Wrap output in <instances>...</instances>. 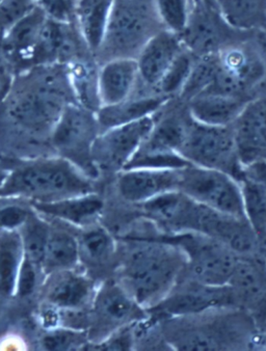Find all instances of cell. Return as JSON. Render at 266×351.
I'll list each match as a JSON object with an SVG mask.
<instances>
[{"instance_id": "cell-1", "label": "cell", "mask_w": 266, "mask_h": 351, "mask_svg": "<svg viewBox=\"0 0 266 351\" xmlns=\"http://www.w3.org/2000/svg\"><path fill=\"white\" fill-rule=\"evenodd\" d=\"M186 267V253L176 242L138 240L123 258L118 282L149 311L172 292Z\"/></svg>"}, {"instance_id": "cell-2", "label": "cell", "mask_w": 266, "mask_h": 351, "mask_svg": "<svg viewBox=\"0 0 266 351\" xmlns=\"http://www.w3.org/2000/svg\"><path fill=\"white\" fill-rule=\"evenodd\" d=\"M94 193L92 179L60 156L26 161L8 171L0 199L19 197L30 203H49Z\"/></svg>"}, {"instance_id": "cell-3", "label": "cell", "mask_w": 266, "mask_h": 351, "mask_svg": "<svg viewBox=\"0 0 266 351\" xmlns=\"http://www.w3.org/2000/svg\"><path fill=\"white\" fill-rule=\"evenodd\" d=\"M179 154L189 165L223 171L239 181L245 173L232 126H210L191 117Z\"/></svg>"}, {"instance_id": "cell-4", "label": "cell", "mask_w": 266, "mask_h": 351, "mask_svg": "<svg viewBox=\"0 0 266 351\" xmlns=\"http://www.w3.org/2000/svg\"><path fill=\"white\" fill-rule=\"evenodd\" d=\"M100 132L95 112L69 103L52 128L51 142L58 156L73 163L93 180L100 171L93 159V148Z\"/></svg>"}, {"instance_id": "cell-5", "label": "cell", "mask_w": 266, "mask_h": 351, "mask_svg": "<svg viewBox=\"0 0 266 351\" xmlns=\"http://www.w3.org/2000/svg\"><path fill=\"white\" fill-rule=\"evenodd\" d=\"M154 0H114L101 49L119 52L117 58L128 56L142 49L146 42L162 29Z\"/></svg>"}, {"instance_id": "cell-6", "label": "cell", "mask_w": 266, "mask_h": 351, "mask_svg": "<svg viewBox=\"0 0 266 351\" xmlns=\"http://www.w3.org/2000/svg\"><path fill=\"white\" fill-rule=\"evenodd\" d=\"M147 314L148 311L118 280H106L97 288L88 310V340L98 344L122 328L147 319Z\"/></svg>"}, {"instance_id": "cell-7", "label": "cell", "mask_w": 266, "mask_h": 351, "mask_svg": "<svg viewBox=\"0 0 266 351\" xmlns=\"http://www.w3.org/2000/svg\"><path fill=\"white\" fill-rule=\"evenodd\" d=\"M178 191L215 211L247 219L241 181L229 173L187 165L179 171Z\"/></svg>"}, {"instance_id": "cell-8", "label": "cell", "mask_w": 266, "mask_h": 351, "mask_svg": "<svg viewBox=\"0 0 266 351\" xmlns=\"http://www.w3.org/2000/svg\"><path fill=\"white\" fill-rule=\"evenodd\" d=\"M187 255L185 278L205 285L227 286L237 267L239 255L225 244L202 234L174 235Z\"/></svg>"}, {"instance_id": "cell-9", "label": "cell", "mask_w": 266, "mask_h": 351, "mask_svg": "<svg viewBox=\"0 0 266 351\" xmlns=\"http://www.w3.org/2000/svg\"><path fill=\"white\" fill-rule=\"evenodd\" d=\"M234 306L237 302L229 285H205L183 276L172 292L148 313L167 317H184Z\"/></svg>"}, {"instance_id": "cell-10", "label": "cell", "mask_w": 266, "mask_h": 351, "mask_svg": "<svg viewBox=\"0 0 266 351\" xmlns=\"http://www.w3.org/2000/svg\"><path fill=\"white\" fill-rule=\"evenodd\" d=\"M155 122L154 114L101 131L93 148V159L99 171H123L150 134Z\"/></svg>"}, {"instance_id": "cell-11", "label": "cell", "mask_w": 266, "mask_h": 351, "mask_svg": "<svg viewBox=\"0 0 266 351\" xmlns=\"http://www.w3.org/2000/svg\"><path fill=\"white\" fill-rule=\"evenodd\" d=\"M69 103L56 82H44L14 102L10 112L25 128L51 131Z\"/></svg>"}, {"instance_id": "cell-12", "label": "cell", "mask_w": 266, "mask_h": 351, "mask_svg": "<svg viewBox=\"0 0 266 351\" xmlns=\"http://www.w3.org/2000/svg\"><path fill=\"white\" fill-rule=\"evenodd\" d=\"M96 290L94 280L77 267L58 270L45 276L42 300L62 313L88 312Z\"/></svg>"}, {"instance_id": "cell-13", "label": "cell", "mask_w": 266, "mask_h": 351, "mask_svg": "<svg viewBox=\"0 0 266 351\" xmlns=\"http://www.w3.org/2000/svg\"><path fill=\"white\" fill-rule=\"evenodd\" d=\"M199 203L182 191H167L141 204L145 217L159 229L173 235L195 233Z\"/></svg>"}, {"instance_id": "cell-14", "label": "cell", "mask_w": 266, "mask_h": 351, "mask_svg": "<svg viewBox=\"0 0 266 351\" xmlns=\"http://www.w3.org/2000/svg\"><path fill=\"white\" fill-rule=\"evenodd\" d=\"M232 128L245 169L266 161V98L250 100Z\"/></svg>"}, {"instance_id": "cell-15", "label": "cell", "mask_w": 266, "mask_h": 351, "mask_svg": "<svg viewBox=\"0 0 266 351\" xmlns=\"http://www.w3.org/2000/svg\"><path fill=\"white\" fill-rule=\"evenodd\" d=\"M186 49L180 36L162 29L153 34L136 56L140 80L156 88L179 56Z\"/></svg>"}, {"instance_id": "cell-16", "label": "cell", "mask_w": 266, "mask_h": 351, "mask_svg": "<svg viewBox=\"0 0 266 351\" xmlns=\"http://www.w3.org/2000/svg\"><path fill=\"white\" fill-rule=\"evenodd\" d=\"M179 171L180 169H124L119 173V193L126 201L140 205L161 193L178 189Z\"/></svg>"}, {"instance_id": "cell-17", "label": "cell", "mask_w": 266, "mask_h": 351, "mask_svg": "<svg viewBox=\"0 0 266 351\" xmlns=\"http://www.w3.org/2000/svg\"><path fill=\"white\" fill-rule=\"evenodd\" d=\"M140 80L136 58H112L98 72L99 96L101 108L119 104L132 96Z\"/></svg>"}, {"instance_id": "cell-18", "label": "cell", "mask_w": 266, "mask_h": 351, "mask_svg": "<svg viewBox=\"0 0 266 351\" xmlns=\"http://www.w3.org/2000/svg\"><path fill=\"white\" fill-rule=\"evenodd\" d=\"M30 204L39 215L53 217L82 229L97 223L104 208V199L95 193L49 203Z\"/></svg>"}, {"instance_id": "cell-19", "label": "cell", "mask_w": 266, "mask_h": 351, "mask_svg": "<svg viewBox=\"0 0 266 351\" xmlns=\"http://www.w3.org/2000/svg\"><path fill=\"white\" fill-rule=\"evenodd\" d=\"M250 100L241 95L206 92L189 100L193 120L210 126H232Z\"/></svg>"}, {"instance_id": "cell-20", "label": "cell", "mask_w": 266, "mask_h": 351, "mask_svg": "<svg viewBox=\"0 0 266 351\" xmlns=\"http://www.w3.org/2000/svg\"><path fill=\"white\" fill-rule=\"evenodd\" d=\"M114 0H75L74 24L90 52L104 45Z\"/></svg>"}, {"instance_id": "cell-21", "label": "cell", "mask_w": 266, "mask_h": 351, "mask_svg": "<svg viewBox=\"0 0 266 351\" xmlns=\"http://www.w3.org/2000/svg\"><path fill=\"white\" fill-rule=\"evenodd\" d=\"M78 40L82 39L75 24L48 18L40 34L32 60L46 62L72 58L76 53Z\"/></svg>"}, {"instance_id": "cell-22", "label": "cell", "mask_w": 266, "mask_h": 351, "mask_svg": "<svg viewBox=\"0 0 266 351\" xmlns=\"http://www.w3.org/2000/svg\"><path fill=\"white\" fill-rule=\"evenodd\" d=\"M48 17L37 5L9 28L1 39L3 50L14 58L32 60Z\"/></svg>"}, {"instance_id": "cell-23", "label": "cell", "mask_w": 266, "mask_h": 351, "mask_svg": "<svg viewBox=\"0 0 266 351\" xmlns=\"http://www.w3.org/2000/svg\"><path fill=\"white\" fill-rule=\"evenodd\" d=\"M168 101L169 98L158 94L142 98L130 97L119 104L104 106L96 114L100 131L154 116Z\"/></svg>"}, {"instance_id": "cell-24", "label": "cell", "mask_w": 266, "mask_h": 351, "mask_svg": "<svg viewBox=\"0 0 266 351\" xmlns=\"http://www.w3.org/2000/svg\"><path fill=\"white\" fill-rule=\"evenodd\" d=\"M23 259L20 232L0 230V296H15L18 274Z\"/></svg>"}, {"instance_id": "cell-25", "label": "cell", "mask_w": 266, "mask_h": 351, "mask_svg": "<svg viewBox=\"0 0 266 351\" xmlns=\"http://www.w3.org/2000/svg\"><path fill=\"white\" fill-rule=\"evenodd\" d=\"M99 68L84 60L70 62L66 80L76 103L86 110L97 112L101 108L99 96Z\"/></svg>"}, {"instance_id": "cell-26", "label": "cell", "mask_w": 266, "mask_h": 351, "mask_svg": "<svg viewBox=\"0 0 266 351\" xmlns=\"http://www.w3.org/2000/svg\"><path fill=\"white\" fill-rule=\"evenodd\" d=\"M228 285L233 292L237 304H257L266 293L265 274L258 263L241 259L239 256L237 267Z\"/></svg>"}, {"instance_id": "cell-27", "label": "cell", "mask_w": 266, "mask_h": 351, "mask_svg": "<svg viewBox=\"0 0 266 351\" xmlns=\"http://www.w3.org/2000/svg\"><path fill=\"white\" fill-rule=\"evenodd\" d=\"M228 24L239 32L265 29L266 0H215Z\"/></svg>"}, {"instance_id": "cell-28", "label": "cell", "mask_w": 266, "mask_h": 351, "mask_svg": "<svg viewBox=\"0 0 266 351\" xmlns=\"http://www.w3.org/2000/svg\"><path fill=\"white\" fill-rule=\"evenodd\" d=\"M82 230L77 237L80 263L99 267L110 262L116 253V241L112 234L98 223Z\"/></svg>"}, {"instance_id": "cell-29", "label": "cell", "mask_w": 266, "mask_h": 351, "mask_svg": "<svg viewBox=\"0 0 266 351\" xmlns=\"http://www.w3.org/2000/svg\"><path fill=\"white\" fill-rule=\"evenodd\" d=\"M80 263L77 237L66 232L51 230L42 263L44 276L58 270L76 268Z\"/></svg>"}, {"instance_id": "cell-30", "label": "cell", "mask_w": 266, "mask_h": 351, "mask_svg": "<svg viewBox=\"0 0 266 351\" xmlns=\"http://www.w3.org/2000/svg\"><path fill=\"white\" fill-rule=\"evenodd\" d=\"M245 217L259 239V247H266V185L245 173L241 180Z\"/></svg>"}, {"instance_id": "cell-31", "label": "cell", "mask_w": 266, "mask_h": 351, "mask_svg": "<svg viewBox=\"0 0 266 351\" xmlns=\"http://www.w3.org/2000/svg\"><path fill=\"white\" fill-rule=\"evenodd\" d=\"M32 211L34 213H32L19 232L23 243L24 256L40 266L42 269V263L51 229L47 221L40 217L39 213H36L34 209Z\"/></svg>"}, {"instance_id": "cell-32", "label": "cell", "mask_w": 266, "mask_h": 351, "mask_svg": "<svg viewBox=\"0 0 266 351\" xmlns=\"http://www.w3.org/2000/svg\"><path fill=\"white\" fill-rule=\"evenodd\" d=\"M187 165L189 163L179 153L149 148L142 145L124 169H181Z\"/></svg>"}, {"instance_id": "cell-33", "label": "cell", "mask_w": 266, "mask_h": 351, "mask_svg": "<svg viewBox=\"0 0 266 351\" xmlns=\"http://www.w3.org/2000/svg\"><path fill=\"white\" fill-rule=\"evenodd\" d=\"M195 54L186 48L177 58L174 64L169 69L168 72L156 86L159 95L170 99L173 95L181 94L195 66Z\"/></svg>"}, {"instance_id": "cell-34", "label": "cell", "mask_w": 266, "mask_h": 351, "mask_svg": "<svg viewBox=\"0 0 266 351\" xmlns=\"http://www.w3.org/2000/svg\"><path fill=\"white\" fill-rule=\"evenodd\" d=\"M154 8L165 29L183 34L191 16V0H154Z\"/></svg>"}, {"instance_id": "cell-35", "label": "cell", "mask_w": 266, "mask_h": 351, "mask_svg": "<svg viewBox=\"0 0 266 351\" xmlns=\"http://www.w3.org/2000/svg\"><path fill=\"white\" fill-rule=\"evenodd\" d=\"M90 343L88 330L72 328H56L47 330L42 337L41 345L45 350H76L84 349Z\"/></svg>"}, {"instance_id": "cell-36", "label": "cell", "mask_w": 266, "mask_h": 351, "mask_svg": "<svg viewBox=\"0 0 266 351\" xmlns=\"http://www.w3.org/2000/svg\"><path fill=\"white\" fill-rule=\"evenodd\" d=\"M38 5L37 0H3L0 3V40L18 20Z\"/></svg>"}, {"instance_id": "cell-37", "label": "cell", "mask_w": 266, "mask_h": 351, "mask_svg": "<svg viewBox=\"0 0 266 351\" xmlns=\"http://www.w3.org/2000/svg\"><path fill=\"white\" fill-rule=\"evenodd\" d=\"M40 274H43L41 267L24 256L23 262L18 274L15 295L19 298H27L32 295L37 289Z\"/></svg>"}, {"instance_id": "cell-38", "label": "cell", "mask_w": 266, "mask_h": 351, "mask_svg": "<svg viewBox=\"0 0 266 351\" xmlns=\"http://www.w3.org/2000/svg\"><path fill=\"white\" fill-rule=\"evenodd\" d=\"M49 19L64 23H74L75 0H37Z\"/></svg>"}, {"instance_id": "cell-39", "label": "cell", "mask_w": 266, "mask_h": 351, "mask_svg": "<svg viewBox=\"0 0 266 351\" xmlns=\"http://www.w3.org/2000/svg\"><path fill=\"white\" fill-rule=\"evenodd\" d=\"M30 210L20 205H7L0 208V230L19 231L32 215Z\"/></svg>"}, {"instance_id": "cell-40", "label": "cell", "mask_w": 266, "mask_h": 351, "mask_svg": "<svg viewBox=\"0 0 266 351\" xmlns=\"http://www.w3.org/2000/svg\"><path fill=\"white\" fill-rule=\"evenodd\" d=\"M12 77L9 69L5 62L0 60V102L5 98L11 88Z\"/></svg>"}, {"instance_id": "cell-41", "label": "cell", "mask_w": 266, "mask_h": 351, "mask_svg": "<svg viewBox=\"0 0 266 351\" xmlns=\"http://www.w3.org/2000/svg\"><path fill=\"white\" fill-rule=\"evenodd\" d=\"M8 171H0V185L3 183V179L5 178V176H7Z\"/></svg>"}, {"instance_id": "cell-42", "label": "cell", "mask_w": 266, "mask_h": 351, "mask_svg": "<svg viewBox=\"0 0 266 351\" xmlns=\"http://www.w3.org/2000/svg\"><path fill=\"white\" fill-rule=\"evenodd\" d=\"M1 1H3V0H0V3H1Z\"/></svg>"}, {"instance_id": "cell-43", "label": "cell", "mask_w": 266, "mask_h": 351, "mask_svg": "<svg viewBox=\"0 0 266 351\" xmlns=\"http://www.w3.org/2000/svg\"><path fill=\"white\" fill-rule=\"evenodd\" d=\"M264 30H265V32H266V27H265V29H264Z\"/></svg>"}]
</instances>
